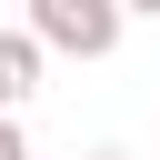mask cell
I'll list each match as a JSON object with an SVG mask.
<instances>
[{"mask_svg":"<svg viewBox=\"0 0 160 160\" xmlns=\"http://www.w3.org/2000/svg\"><path fill=\"white\" fill-rule=\"evenodd\" d=\"M90 160H130V150H90Z\"/></svg>","mask_w":160,"mask_h":160,"instance_id":"5","label":"cell"},{"mask_svg":"<svg viewBox=\"0 0 160 160\" xmlns=\"http://www.w3.org/2000/svg\"><path fill=\"white\" fill-rule=\"evenodd\" d=\"M120 10H140V20H160V0H120Z\"/></svg>","mask_w":160,"mask_h":160,"instance_id":"4","label":"cell"},{"mask_svg":"<svg viewBox=\"0 0 160 160\" xmlns=\"http://www.w3.org/2000/svg\"><path fill=\"white\" fill-rule=\"evenodd\" d=\"M0 160H30V140H20V110H0Z\"/></svg>","mask_w":160,"mask_h":160,"instance_id":"3","label":"cell"},{"mask_svg":"<svg viewBox=\"0 0 160 160\" xmlns=\"http://www.w3.org/2000/svg\"><path fill=\"white\" fill-rule=\"evenodd\" d=\"M30 30L50 50H70V60H110L120 30H130V10L120 0H30Z\"/></svg>","mask_w":160,"mask_h":160,"instance_id":"1","label":"cell"},{"mask_svg":"<svg viewBox=\"0 0 160 160\" xmlns=\"http://www.w3.org/2000/svg\"><path fill=\"white\" fill-rule=\"evenodd\" d=\"M40 60H50L40 30H0V110H30L40 100Z\"/></svg>","mask_w":160,"mask_h":160,"instance_id":"2","label":"cell"}]
</instances>
